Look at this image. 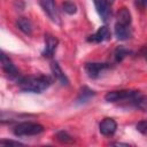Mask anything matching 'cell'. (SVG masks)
<instances>
[{
    "label": "cell",
    "instance_id": "1",
    "mask_svg": "<svg viewBox=\"0 0 147 147\" xmlns=\"http://www.w3.org/2000/svg\"><path fill=\"white\" fill-rule=\"evenodd\" d=\"M53 83V79L47 75H38V76H25L21 77L17 82L18 87L23 92L29 93H41L47 90Z\"/></svg>",
    "mask_w": 147,
    "mask_h": 147
},
{
    "label": "cell",
    "instance_id": "2",
    "mask_svg": "<svg viewBox=\"0 0 147 147\" xmlns=\"http://www.w3.org/2000/svg\"><path fill=\"white\" fill-rule=\"evenodd\" d=\"M45 131V127L34 122H22L14 126L13 132L16 137H24V136H37Z\"/></svg>",
    "mask_w": 147,
    "mask_h": 147
},
{
    "label": "cell",
    "instance_id": "3",
    "mask_svg": "<svg viewBox=\"0 0 147 147\" xmlns=\"http://www.w3.org/2000/svg\"><path fill=\"white\" fill-rule=\"evenodd\" d=\"M140 92L137 90H118V91H109L105 95V100L107 102H117L123 100H130L132 101L137 95H139Z\"/></svg>",
    "mask_w": 147,
    "mask_h": 147
},
{
    "label": "cell",
    "instance_id": "4",
    "mask_svg": "<svg viewBox=\"0 0 147 147\" xmlns=\"http://www.w3.org/2000/svg\"><path fill=\"white\" fill-rule=\"evenodd\" d=\"M1 67H2V70L5 71V74L13 80H16L18 82L21 79V75H20V71L17 70V68L15 67V64L11 62V60L2 52L1 53Z\"/></svg>",
    "mask_w": 147,
    "mask_h": 147
},
{
    "label": "cell",
    "instance_id": "5",
    "mask_svg": "<svg viewBox=\"0 0 147 147\" xmlns=\"http://www.w3.org/2000/svg\"><path fill=\"white\" fill-rule=\"evenodd\" d=\"M110 68L109 63H100V62H88L85 64V71L87 76L92 79H96L100 77V75Z\"/></svg>",
    "mask_w": 147,
    "mask_h": 147
},
{
    "label": "cell",
    "instance_id": "6",
    "mask_svg": "<svg viewBox=\"0 0 147 147\" xmlns=\"http://www.w3.org/2000/svg\"><path fill=\"white\" fill-rule=\"evenodd\" d=\"M41 8L48 15V17L56 24H60V15L55 3V0H39Z\"/></svg>",
    "mask_w": 147,
    "mask_h": 147
},
{
    "label": "cell",
    "instance_id": "7",
    "mask_svg": "<svg viewBox=\"0 0 147 147\" xmlns=\"http://www.w3.org/2000/svg\"><path fill=\"white\" fill-rule=\"evenodd\" d=\"M57 45H59V39L49 33H46L45 34V48L41 52V55L44 57H48V59L52 57Z\"/></svg>",
    "mask_w": 147,
    "mask_h": 147
},
{
    "label": "cell",
    "instance_id": "8",
    "mask_svg": "<svg viewBox=\"0 0 147 147\" xmlns=\"http://www.w3.org/2000/svg\"><path fill=\"white\" fill-rule=\"evenodd\" d=\"M93 3L102 21L105 22L108 21V18H110L111 16V8L109 5V0H93Z\"/></svg>",
    "mask_w": 147,
    "mask_h": 147
},
{
    "label": "cell",
    "instance_id": "9",
    "mask_svg": "<svg viewBox=\"0 0 147 147\" xmlns=\"http://www.w3.org/2000/svg\"><path fill=\"white\" fill-rule=\"evenodd\" d=\"M117 130V123L114 118H103L99 125V131L103 136H113Z\"/></svg>",
    "mask_w": 147,
    "mask_h": 147
},
{
    "label": "cell",
    "instance_id": "10",
    "mask_svg": "<svg viewBox=\"0 0 147 147\" xmlns=\"http://www.w3.org/2000/svg\"><path fill=\"white\" fill-rule=\"evenodd\" d=\"M109 38H110V31H109L108 26L107 25H102L93 34L88 36L87 41L88 42H102V41L108 40Z\"/></svg>",
    "mask_w": 147,
    "mask_h": 147
},
{
    "label": "cell",
    "instance_id": "11",
    "mask_svg": "<svg viewBox=\"0 0 147 147\" xmlns=\"http://www.w3.org/2000/svg\"><path fill=\"white\" fill-rule=\"evenodd\" d=\"M130 26L131 25H126V24H122V23L116 22L115 23V28H114L115 37L121 41H124V40H127L129 38H131L132 32H131V28Z\"/></svg>",
    "mask_w": 147,
    "mask_h": 147
},
{
    "label": "cell",
    "instance_id": "12",
    "mask_svg": "<svg viewBox=\"0 0 147 147\" xmlns=\"http://www.w3.org/2000/svg\"><path fill=\"white\" fill-rule=\"evenodd\" d=\"M51 71H52V74H53L54 78H55L61 85H63V86H68V85H69V79H68V77L64 75V72L62 71L60 64H59L56 61H52V62H51Z\"/></svg>",
    "mask_w": 147,
    "mask_h": 147
},
{
    "label": "cell",
    "instance_id": "13",
    "mask_svg": "<svg viewBox=\"0 0 147 147\" xmlns=\"http://www.w3.org/2000/svg\"><path fill=\"white\" fill-rule=\"evenodd\" d=\"M95 91H93V90H91L90 87H87V86H83L82 88H80V91H79V94H78V96H77V100H76V102L78 103V105H82V103H86V102H88L90 101V99L91 98H93V96H95Z\"/></svg>",
    "mask_w": 147,
    "mask_h": 147
},
{
    "label": "cell",
    "instance_id": "14",
    "mask_svg": "<svg viewBox=\"0 0 147 147\" xmlns=\"http://www.w3.org/2000/svg\"><path fill=\"white\" fill-rule=\"evenodd\" d=\"M16 26L18 28V30H21L24 34H32V31H33V25H32V22L28 18V17H20L17 21H16Z\"/></svg>",
    "mask_w": 147,
    "mask_h": 147
},
{
    "label": "cell",
    "instance_id": "15",
    "mask_svg": "<svg viewBox=\"0 0 147 147\" xmlns=\"http://www.w3.org/2000/svg\"><path fill=\"white\" fill-rule=\"evenodd\" d=\"M118 23L122 24H126V25H131V13L127 8L123 7L117 11V16H116Z\"/></svg>",
    "mask_w": 147,
    "mask_h": 147
},
{
    "label": "cell",
    "instance_id": "16",
    "mask_svg": "<svg viewBox=\"0 0 147 147\" xmlns=\"http://www.w3.org/2000/svg\"><path fill=\"white\" fill-rule=\"evenodd\" d=\"M131 102L133 103V106H134L136 108H138V109H140V110H142V111H147V95H141V94H139V95H137Z\"/></svg>",
    "mask_w": 147,
    "mask_h": 147
},
{
    "label": "cell",
    "instance_id": "17",
    "mask_svg": "<svg viewBox=\"0 0 147 147\" xmlns=\"http://www.w3.org/2000/svg\"><path fill=\"white\" fill-rule=\"evenodd\" d=\"M130 53H131V52H130L129 49H126V48H124V47H122V46L117 47L116 51H115V53H114L115 61H116V62H121V61H123Z\"/></svg>",
    "mask_w": 147,
    "mask_h": 147
},
{
    "label": "cell",
    "instance_id": "18",
    "mask_svg": "<svg viewBox=\"0 0 147 147\" xmlns=\"http://www.w3.org/2000/svg\"><path fill=\"white\" fill-rule=\"evenodd\" d=\"M55 137H56V140H59L62 144H71V142H74V138L71 136H69L65 131H59Z\"/></svg>",
    "mask_w": 147,
    "mask_h": 147
},
{
    "label": "cell",
    "instance_id": "19",
    "mask_svg": "<svg viewBox=\"0 0 147 147\" xmlns=\"http://www.w3.org/2000/svg\"><path fill=\"white\" fill-rule=\"evenodd\" d=\"M62 8H63V10H64L67 14H69V15H74V14H76V11H77L76 5H75L74 2H71V1H64V2L62 3Z\"/></svg>",
    "mask_w": 147,
    "mask_h": 147
},
{
    "label": "cell",
    "instance_id": "20",
    "mask_svg": "<svg viewBox=\"0 0 147 147\" xmlns=\"http://www.w3.org/2000/svg\"><path fill=\"white\" fill-rule=\"evenodd\" d=\"M136 127H137V130H138L140 133L147 134V119H144V121L138 122L137 125H136Z\"/></svg>",
    "mask_w": 147,
    "mask_h": 147
},
{
    "label": "cell",
    "instance_id": "21",
    "mask_svg": "<svg viewBox=\"0 0 147 147\" xmlns=\"http://www.w3.org/2000/svg\"><path fill=\"white\" fill-rule=\"evenodd\" d=\"M0 145H14V146H23V144L18 142V141H13V140H5L2 139L0 141Z\"/></svg>",
    "mask_w": 147,
    "mask_h": 147
},
{
    "label": "cell",
    "instance_id": "22",
    "mask_svg": "<svg viewBox=\"0 0 147 147\" xmlns=\"http://www.w3.org/2000/svg\"><path fill=\"white\" fill-rule=\"evenodd\" d=\"M136 5L139 8H145L147 7V0H136Z\"/></svg>",
    "mask_w": 147,
    "mask_h": 147
},
{
    "label": "cell",
    "instance_id": "23",
    "mask_svg": "<svg viewBox=\"0 0 147 147\" xmlns=\"http://www.w3.org/2000/svg\"><path fill=\"white\" fill-rule=\"evenodd\" d=\"M111 145H115V146H129L127 144H123V142H111Z\"/></svg>",
    "mask_w": 147,
    "mask_h": 147
}]
</instances>
